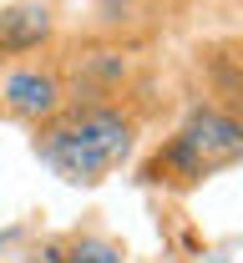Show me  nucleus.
<instances>
[{
	"label": "nucleus",
	"instance_id": "4",
	"mask_svg": "<svg viewBox=\"0 0 243 263\" xmlns=\"http://www.w3.org/2000/svg\"><path fill=\"white\" fill-rule=\"evenodd\" d=\"M56 31H61V21H56L51 0H10V5H0V66L46 56L56 46Z\"/></svg>",
	"mask_w": 243,
	"mask_h": 263
},
{
	"label": "nucleus",
	"instance_id": "3",
	"mask_svg": "<svg viewBox=\"0 0 243 263\" xmlns=\"http://www.w3.org/2000/svg\"><path fill=\"white\" fill-rule=\"evenodd\" d=\"M66 101V76L56 61H10L0 76V111L35 127L41 117H51L56 106Z\"/></svg>",
	"mask_w": 243,
	"mask_h": 263
},
{
	"label": "nucleus",
	"instance_id": "2",
	"mask_svg": "<svg viewBox=\"0 0 243 263\" xmlns=\"http://www.w3.org/2000/svg\"><path fill=\"white\" fill-rule=\"evenodd\" d=\"M233 162H243V111L208 101L157 147V157L147 162V177L167 187H198Z\"/></svg>",
	"mask_w": 243,
	"mask_h": 263
},
{
	"label": "nucleus",
	"instance_id": "1",
	"mask_svg": "<svg viewBox=\"0 0 243 263\" xmlns=\"http://www.w3.org/2000/svg\"><path fill=\"white\" fill-rule=\"evenodd\" d=\"M142 117L127 97H66L51 117L31 127V152L46 172L71 187H97L132 162Z\"/></svg>",
	"mask_w": 243,
	"mask_h": 263
},
{
	"label": "nucleus",
	"instance_id": "5",
	"mask_svg": "<svg viewBox=\"0 0 243 263\" xmlns=\"http://www.w3.org/2000/svg\"><path fill=\"white\" fill-rule=\"evenodd\" d=\"M66 263H122V253L106 248V243H86V248H76V258H66Z\"/></svg>",
	"mask_w": 243,
	"mask_h": 263
}]
</instances>
